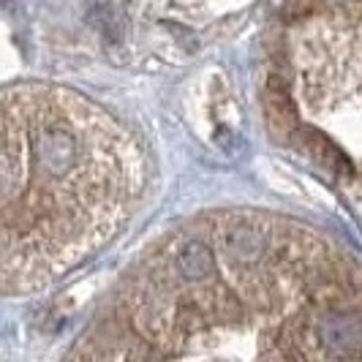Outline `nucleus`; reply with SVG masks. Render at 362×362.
<instances>
[{"label": "nucleus", "instance_id": "nucleus-1", "mask_svg": "<svg viewBox=\"0 0 362 362\" xmlns=\"http://www.w3.org/2000/svg\"><path fill=\"white\" fill-rule=\"evenodd\" d=\"M319 335L327 346H335L332 354H351L362 344V316L351 313H329L319 325Z\"/></svg>", "mask_w": 362, "mask_h": 362}, {"label": "nucleus", "instance_id": "nucleus-2", "mask_svg": "<svg viewBox=\"0 0 362 362\" xmlns=\"http://www.w3.org/2000/svg\"><path fill=\"white\" fill-rule=\"evenodd\" d=\"M221 245H223L226 254H232L235 259L254 262L264 251V237L259 235L256 229H248V226H235V229L221 235Z\"/></svg>", "mask_w": 362, "mask_h": 362}, {"label": "nucleus", "instance_id": "nucleus-3", "mask_svg": "<svg viewBox=\"0 0 362 362\" xmlns=\"http://www.w3.org/2000/svg\"><path fill=\"white\" fill-rule=\"evenodd\" d=\"M177 272H180L182 278L199 281V278L213 272V256H210V251L202 243H188L177 254Z\"/></svg>", "mask_w": 362, "mask_h": 362}, {"label": "nucleus", "instance_id": "nucleus-4", "mask_svg": "<svg viewBox=\"0 0 362 362\" xmlns=\"http://www.w3.org/2000/svg\"><path fill=\"white\" fill-rule=\"evenodd\" d=\"M88 17L93 25H98L107 38H120L123 36V28H120V17L115 11V6L109 0H90V8H88Z\"/></svg>", "mask_w": 362, "mask_h": 362}]
</instances>
